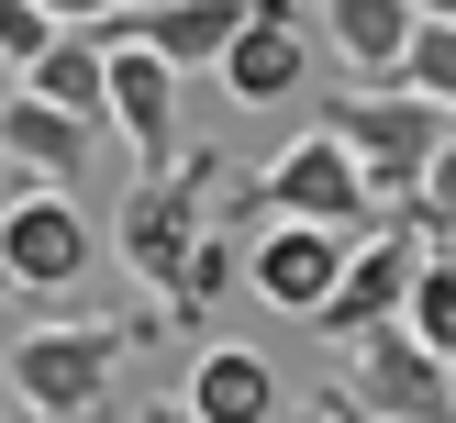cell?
Masks as SVG:
<instances>
[{
    "label": "cell",
    "mask_w": 456,
    "mask_h": 423,
    "mask_svg": "<svg viewBox=\"0 0 456 423\" xmlns=\"http://www.w3.org/2000/svg\"><path fill=\"white\" fill-rule=\"evenodd\" d=\"M22 89H34L45 111H67L78 134H111L101 123V34H56L34 67H22Z\"/></svg>",
    "instance_id": "14"
},
{
    "label": "cell",
    "mask_w": 456,
    "mask_h": 423,
    "mask_svg": "<svg viewBox=\"0 0 456 423\" xmlns=\"http://www.w3.org/2000/svg\"><path fill=\"white\" fill-rule=\"evenodd\" d=\"M145 334H156V312H67V323H34V334H22L0 378H12L22 412H45V423H89Z\"/></svg>",
    "instance_id": "1"
},
{
    "label": "cell",
    "mask_w": 456,
    "mask_h": 423,
    "mask_svg": "<svg viewBox=\"0 0 456 423\" xmlns=\"http://www.w3.org/2000/svg\"><path fill=\"white\" fill-rule=\"evenodd\" d=\"M390 89H412V101H435L445 123H456V22H412V45H401Z\"/></svg>",
    "instance_id": "15"
},
{
    "label": "cell",
    "mask_w": 456,
    "mask_h": 423,
    "mask_svg": "<svg viewBox=\"0 0 456 423\" xmlns=\"http://www.w3.org/2000/svg\"><path fill=\"white\" fill-rule=\"evenodd\" d=\"M401 334H412V346H435V356H456V256H435V245H423V267H412Z\"/></svg>",
    "instance_id": "16"
},
{
    "label": "cell",
    "mask_w": 456,
    "mask_h": 423,
    "mask_svg": "<svg viewBox=\"0 0 456 423\" xmlns=\"http://www.w3.org/2000/svg\"><path fill=\"white\" fill-rule=\"evenodd\" d=\"M0 101H22V67H12V56H0Z\"/></svg>",
    "instance_id": "21"
},
{
    "label": "cell",
    "mask_w": 456,
    "mask_h": 423,
    "mask_svg": "<svg viewBox=\"0 0 456 423\" xmlns=\"http://www.w3.org/2000/svg\"><path fill=\"white\" fill-rule=\"evenodd\" d=\"M334 401L368 412V423H445V412H456V378H445L435 346H412L401 323H379V334H356V346H346Z\"/></svg>",
    "instance_id": "4"
},
{
    "label": "cell",
    "mask_w": 456,
    "mask_h": 423,
    "mask_svg": "<svg viewBox=\"0 0 456 423\" xmlns=\"http://www.w3.org/2000/svg\"><path fill=\"white\" fill-rule=\"evenodd\" d=\"M101 234H89L78 190H12L0 200V289H78Z\"/></svg>",
    "instance_id": "5"
},
{
    "label": "cell",
    "mask_w": 456,
    "mask_h": 423,
    "mask_svg": "<svg viewBox=\"0 0 456 423\" xmlns=\"http://www.w3.org/2000/svg\"><path fill=\"white\" fill-rule=\"evenodd\" d=\"M412 267H423V234L412 223H379V234L346 245V279H334V301L312 312V323L334 334V346H356V334L401 323V301H412Z\"/></svg>",
    "instance_id": "9"
},
{
    "label": "cell",
    "mask_w": 456,
    "mask_h": 423,
    "mask_svg": "<svg viewBox=\"0 0 456 423\" xmlns=\"http://www.w3.org/2000/svg\"><path fill=\"white\" fill-rule=\"evenodd\" d=\"M190 412L200 423H279L289 412V401H279V356H256V346H200Z\"/></svg>",
    "instance_id": "13"
},
{
    "label": "cell",
    "mask_w": 456,
    "mask_h": 423,
    "mask_svg": "<svg viewBox=\"0 0 456 423\" xmlns=\"http://www.w3.org/2000/svg\"><path fill=\"white\" fill-rule=\"evenodd\" d=\"M279 423H334V412H323V401H312V412H279Z\"/></svg>",
    "instance_id": "23"
},
{
    "label": "cell",
    "mask_w": 456,
    "mask_h": 423,
    "mask_svg": "<svg viewBox=\"0 0 456 423\" xmlns=\"http://www.w3.org/2000/svg\"><path fill=\"white\" fill-rule=\"evenodd\" d=\"M323 134L356 156V190H368V212H379V223H401V200H412L423 156H435L456 123H445L435 101H412V89H390V78H379V89H346V101H323Z\"/></svg>",
    "instance_id": "2"
},
{
    "label": "cell",
    "mask_w": 456,
    "mask_h": 423,
    "mask_svg": "<svg viewBox=\"0 0 456 423\" xmlns=\"http://www.w3.org/2000/svg\"><path fill=\"white\" fill-rule=\"evenodd\" d=\"M401 223H412L435 256H456V134L423 156V178H412V200H401Z\"/></svg>",
    "instance_id": "17"
},
{
    "label": "cell",
    "mask_w": 456,
    "mask_h": 423,
    "mask_svg": "<svg viewBox=\"0 0 456 423\" xmlns=\"http://www.w3.org/2000/svg\"><path fill=\"white\" fill-rule=\"evenodd\" d=\"M312 12H323L312 34L346 56V78H356V89H379V78H390V67H401V45H412V22H423L412 0H312Z\"/></svg>",
    "instance_id": "12"
},
{
    "label": "cell",
    "mask_w": 456,
    "mask_h": 423,
    "mask_svg": "<svg viewBox=\"0 0 456 423\" xmlns=\"http://www.w3.org/2000/svg\"><path fill=\"white\" fill-rule=\"evenodd\" d=\"M56 34H101V22H123V12H145V0H34Z\"/></svg>",
    "instance_id": "19"
},
{
    "label": "cell",
    "mask_w": 456,
    "mask_h": 423,
    "mask_svg": "<svg viewBox=\"0 0 456 423\" xmlns=\"http://www.w3.org/2000/svg\"><path fill=\"white\" fill-rule=\"evenodd\" d=\"M445 423H456V412H445Z\"/></svg>",
    "instance_id": "26"
},
{
    "label": "cell",
    "mask_w": 456,
    "mask_h": 423,
    "mask_svg": "<svg viewBox=\"0 0 456 423\" xmlns=\"http://www.w3.org/2000/svg\"><path fill=\"white\" fill-rule=\"evenodd\" d=\"M412 12H423V22H456V0H412Z\"/></svg>",
    "instance_id": "22"
},
{
    "label": "cell",
    "mask_w": 456,
    "mask_h": 423,
    "mask_svg": "<svg viewBox=\"0 0 456 423\" xmlns=\"http://www.w3.org/2000/svg\"><path fill=\"white\" fill-rule=\"evenodd\" d=\"M45 45H56V22H45L34 0H0V56H12V67H34Z\"/></svg>",
    "instance_id": "18"
},
{
    "label": "cell",
    "mask_w": 456,
    "mask_h": 423,
    "mask_svg": "<svg viewBox=\"0 0 456 423\" xmlns=\"http://www.w3.org/2000/svg\"><path fill=\"white\" fill-rule=\"evenodd\" d=\"M245 200H256L267 223H323V234H346V245H356V234H379L368 190H356V156L334 145V134H301V145H289Z\"/></svg>",
    "instance_id": "6"
},
{
    "label": "cell",
    "mask_w": 456,
    "mask_h": 423,
    "mask_svg": "<svg viewBox=\"0 0 456 423\" xmlns=\"http://www.w3.org/2000/svg\"><path fill=\"white\" fill-rule=\"evenodd\" d=\"M445 378H456V356H445Z\"/></svg>",
    "instance_id": "25"
},
{
    "label": "cell",
    "mask_w": 456,
    "mask_h": 423,
    "mask_svg": "<svg viewBox=\"0 0 456 423\" xmlns=\"http://www.w3.org/2000/svg\"><path fill=\"white\" fill-rule=\"evenodd\" d=\"M134 423H200V412H190V401H156V412H134Z\"/></svg>",
    "instance_id": "20"
},
{
    "label": "cell",
    "mask_w": 456,
    "mask_h": 423,
    "mask_svg": "<svg viewBox=\"0 0 456 423\" xmlns=\"http://www.w3.org/2000/svg\"><path fill=\"white\" fill-rule=\"evenodd\" d=\"M312 67H323V34H312V0H256L245 12V34L223 45V89H234L245 111H279L312 89Z\"/></svg>",
    "instance_id": "7"
},
{
    "label": "cell",
    "mask_w": 456,
    "mask_h": 423,
    "mask_svg": "<svg viewBox=\"0 0 456 423\" xmlns=\"http://www.w3.org/2000/svg\"><path fill=\"white\" fill-rule=\"evenodd\" d=\"M212 190H223V156H178V167L134 178V200H123V267L156 289V301L178 289L190 245L212 234Z\"/></svg>",
    "instance_id": "3"
},
{
    "label": "cell",
    "mask_w": 456,
    "mask_h": 423,
    "mask_svg": "<svg viewBox=\"0 0 456 423\" xmlns=\"http://www.w3.org/2000/svg\"><path fill=\"white\" fill-rule=\"evenodd\" d=\"M101 123L134 145V167H178V67L145 56L134 34H101Z\"/></svg>",
    "instance_id": "8"
},
{
    "label": "cell",
    "mask_w": 456,
    "mask_h": 423,
    "mask_svg": "<svg viewBox=\"0 0 456 423\" xmlns=\"http://www.w3.org/2000/svg\"><path fill=\"white\" fill-rule=\"evenodd\" d=\"M323 412H334V423H368V412H346V401H323Z\"/></svg>",
    "instance_id": "24"
},
{
    "label": "cell",
    "mask_w": 456,
    "mask_h": 423,
    "mask_svg": "<svg viewBox=\"0 0 456 423\" xmlns=\"http://www.w3.org/2000/svg\"><path fill=\"white\" fill-rule=\"evenodd\" d=\"M89 145H101V134H78L67 111H45L34 89L0 101V156L22 167V190H78V178H89Z\"/></svg>",
    "instance_id": "11"
},
{
    "label": "cell",
    "mask_w": 456,
    "mask_h": 423,
    "mask_svg": "<svg viewBox=\"0 0 456 423\" xmlns=\"http://www.w3.org/2000/svg\"><path fill=\"white\" fill-rule=\"evenodd\" d=\"M245 279H256L267 312H323L334 279H346V234H323V223H256V245H245Z\"/></svg>",
    "instance_id": "10"
}]
</instances>
